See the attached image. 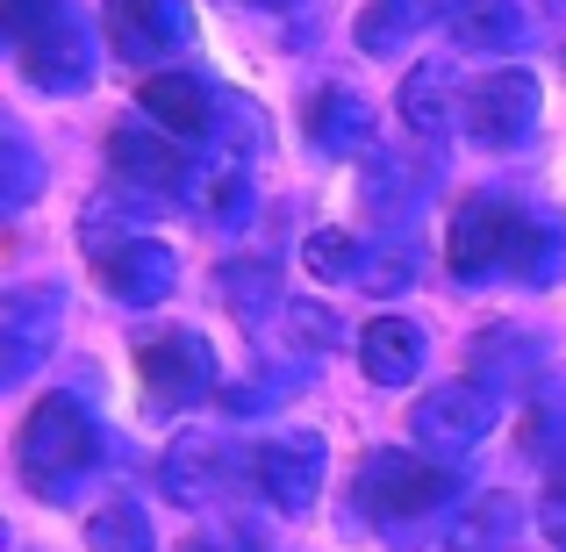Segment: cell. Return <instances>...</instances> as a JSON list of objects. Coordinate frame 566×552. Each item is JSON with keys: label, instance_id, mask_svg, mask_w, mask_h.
Instances as JSON below:
<instances>
[{"label": "cell", "instance_id": "cell-1", "mask_svg": "<svg viewBox=\"0 0 566 552\" xmlns=\"http://www.w3.org/2000/svg\"><path fill=\"white\" fill-rule=\"evenodd\" d=\"M452 280L481 288V280H524V288H553L566 273V230L553 208L502 201V194H467L452 208V237H444Z\"/></svg>", "mask_w": 566, "mask_h": 552}, {"label": "cell", "instance_id": "cell-2", "mask_svg": "<svg viewBox=\"0 0 566 552\" xmlns=\"http://www.w3.org/2000/svg\"><path fill=\"white\" fill-rule=\"evenodd\" d=\"M94 459H101V424L72 395H43L14 438V467L43 502H57L80 473H94Z\"/></svg>", "mask_w": 566, "mask_h": 552}, {"label": "cell", "instance_id": "cell-3", "mask_svg": "<svg viewBox=\"0 0 566 552\" xmlns=\"http://www.w3.org/2000/svg\"><path fill=\"white\" fill-rule=\"evenodd\" d=\"M459 496V467L452 459H430V452H374L359 467V510L374 524L401 531L416 517H430L438 502Z\"/></svg>", "mask_w": 566, "mask_h": 552}, {"label": "cell", "instance_id": "cell-4", "mask_svg": "<svg viewBox=\"0 0 566 552\" xmlns=\"http://www.w3.org/2000/svg\"><path fill=\"white\" fill-rule=\"evenodd\" d=\"M137 381H144V402H151V416H187L201 409V402L222 395V366L216 352H208L201 331H166L151 337V345L137 352Z\"/></svg>", "mask_w": 566, "mask_h": 552}, {"label": "cell", "instance_id": "cell-5", "mask_svg": "<svg viewBox=\"0 0 566 552\" xmlns=\"http://www.w3.org/2000/svg\"><path fill=\"white\" fill-rule=\"evenodd\" d=\"M495 416H502V402H495V387L488 381H444V387H430L423 402H416V416H409V438L423 445L430 459H467V452H481V438H495Z\"/></svg>", "mask_w": 566, "mask_h": 552}, {"label": "cell", "instance_id": "cell-6", "mask_svg": "<svg viewBox=\"0 0 566 552\" xmlns=\"http://www.w3.org/2000/svg\"><path fill=\"white\" fill-rule=\"evenodd\" d=\"M323 473H331L323 430H287V438H265L259 452H251V488H259L280 517H308L316 510Z\"/></svg>", "mask_w": 566, "mask_h": 552}, {"label": "cell", "instance_id": "cell-7", "mask_svg": "<svg viewBox=\"0 0 566 552\" xmlns=\"http://www.w3.org/2000/svg\"><path fill=\"white\" fill-rule=\"evenodd\" d=\"M108 166L115 180H123L129 194H144V201H172V194L201 187V173H193V152L180 137H166V129H144V123H123L108 129Z\"/></svg>", "mask_w": 566, "mask_h": 552}, {"label": "cell", "instance_id": "cell-8", "mask_svg": "<svg viewBox=\"0 0 566 552\" xmlns=\"http://www.w3.org/2000/svg\"><path fill=\"white\" fill-rule=\"evenodd\" d=\"M65 294L57 288H8L0 294V381H29L57 352Z\"/></svg>", "mask_w": 566, "mask_h": 552}, {"label": "cell", "instance_id": "cell-9", "mask_svg": "<svg viewBox=\"0 0 566 552\" xmlns=\"http://www.w3.org/2000/svg\"><path fill=\"white\" fill-rule=\"evenodd\" d=\"M101 29H108L123 65H166L193 37V14H187V0H108Z\"/></svg>", "mask_w": 566, "mask_h": 552}, {"label": "cell", "instance_id": "cell-10", "mask_svg": "<svg viewBox=\"0 0 566 552\" xmlns=\"http://www.w3.org/2000/svg\"><path fill=\"white\" fill-rule=\"evenodd\" d=\"M459 123H467V137L481 144V152H510V144L531 137V123H538V80L516 72V65L488 72L467 94V115H459Z\"/></svg>", "mask_w": 566, "mask_h": 552}, {"label": "cell", "instance_id": "cell-11", "mask_svg": "<svg viewBox=\"0 0 566 552\" xmlns=\"http://www.w3.org/2000/svg\"><path fill=\"white\" fill-rule=\"evenodd\" d=\"M14 65H22V80L36 86V94H80L86 80H94V43H86V29L65 14H51V22L36 29V37L14 43Z\"/></svg>", "mask_w": 566, "mask_h": 552}, {"label": "cell", "instance_id": "cell-12", "mask_svg": "<svg viewBox=\"0 0 566 552\" xmlns=\"http://www.w3.org/2000/svg\"><path fill=\"white\" fill-rule=\"evenodd\" d=\"M137 101H144V123H158L180 144L216 137V123H222V94L208 80H193V72H151Z\"/></svg>", "mask_w": 566, "mask_h": 552}, {"label": "cell", "instance_id": "cell-13", "mask_svg": "<svg viewBox=\"0 0 566 552\" xmlns=\"http://www.w3.org/2000/svg\"><path fill=\"white\" fill-rule=\"evenodd\" d=\"M172 280H180V259H172V244L129 237V244L101 251V288H108L123 309H151V302H166Z\"/></svg>", "mask_w": 566, "mask_h": 552}, {"label": "cell", "instance_id": "cell-14", "mask_svg": "<svg viewBox=\"0 0 566 552\" xmlns=\"http://www.w3.org/2000/svg\"><path fill=\"white\" fill-rule=\"evenodd\" d=\"M516 539H524V502L502 496V488L467 496L459 517L444 524V552H516Z\"/></svg>", "mask_w": 566, "mask_h": 552}, {"label": "cell", "instance_id": "cell-15", "mask_svg": "<svg viewBox=\"0 0 566 552\" xmlns=\"http://www.w3.org/2000/svg\"><path fill=\"white\" fill-rule=\"evenodd\" d=\"M459 65L452 58H423V65H409L401 72V123L416 129V137H444V129L459 123Z\"/></svg>", "mask_w": 566, "mask_h": 552}, {"label": "cell", "instance_id": "cell-16", "mask_svg": "<svg viewBox=\"0 0 566 552\" xmlns=\"http://www.w3.org/2000/svg\"><path fill=\"white\" fill-rule=\"evenodd\" d=\"M158 473H166V496L172 502L201 510V502H216L222 488L237 481V459H230V445H222V438H180Z\"/></svg>", "mask_w": 566, "mask_h": 552}, {"label": "cell", "instance_id": "cell-17", "mask_svg": "<svg viewBox=\"0 0 566 552\" xmlns=\"http://www.w3.org/2000/svg\"><path fill=\"white\" fill-rule=\"evenodd\" d=\"M423 360H430L423 323H409V316H374V323H366L359 366H366V381H374V387H409L416 373H423Z\"/></svg>", "mask_w": 566, "mask_h": 552}, {"label": "cell", "instance_id": "cell-18", "mask_svg": "<svg viewBox=\"0 0 566 552\" xmlns=\"http://www.w3.org/2000/svg\"><path fill=\"white\" fill-rule=\"evenodd\" d=\"M302 129H308V144L331 152V158L374 152V108H366V94H352V86H323V94L308 101Z\"/></svg>", "mask_w": 566, "mask_h": 552}, {"label": "cell", "instance_id": "cell-19", "mask_svg": "<svg viewBox=\"0 0 566 552\" xmlns=\"http://www.w3.org/2000/svg\"><path fill=\"white\" fill-rule=\"evenodd\" d=\"M438 14H452V0H366L352 37H359L366 58H395L401 43L416 37V29H430Z\"/></svg>", "mask_w": 566, "mask_h": 552}, {"label": "cell", "instance_id": "cell-20", "mask_svg": "<svg viewBox=\"0 0 566 552\" xmlns=\"http://www.w3.org/2000/svg\"><path fill=\"white\" fill-rule=\"evenodd\" d=\"M444 29H452L459 51H510V43H524V14H516V0H452Z\"/></svg>", "mask_w": 566, "mask_h": 552}, {"label": "cell", "instance_id": "cell-21", "mask_svg": "<svg viewBox=\"0 0 566 552\" xmlns=\"http://www.w3.org/2000/svg\"><path fill=\"white\" fill-rule=\"evenodd\" d=\"M86 552H158L151 539V517H144L137 496H115L86 517Z\"/></svg>", "mask_w": 566, "mask_h": 552}, {"label": "cell", "instance_id": "cell-22", "mask_svg": "<svg viewBox=\"0 0 566 552\" xmlns=\"http://www.w3.org/2000/svg\"><path fill=\"white\" fill-rule=\"evenodd\" d=\"M423 187H430V158H409V166H401L395 152H366V201H374L380 216L409 208Z\"/></svg>", "mask_w": 566, "mask_h": 552}, {"label": "cell", "instance_id": "cell-23", "mask_svg": "<svg viewBox=\"0 0 566 552\" xmlns=\"http://www.w3.org/2000/svg\"><path fill=\"white\" fill-rule=\"evenodd\" d=\"M273 294H280L273 265H259V259H244V265H222V302H230L244 323H259L265 309H273Z\"/></svg>", "mask_w": 566, "mask_h": 552}, {"label": "cell", "instance_id": "cell-24", "mask_svg": "<svg viewBox=\"0 0 566 552\" xmlns=\"http://www.w3.org/2000/svg\"><path fill=\"white\" fill-rule=\"evenodd\" d=\"M359 259H366V244H359V237H345V230H316L302 244V265L316 280H331V288H337V280H359Z\"/></svg>", "mask_w": 566, "mask_h": 552}, {"label": "cell", "instance_id": "cell-25", "mask_svg": "<svg viewBox=\"0 0 566 552\" xmlns=\"http://www.w3.org/2000/svg\"><path fill=\"white\" fill-rule=\"evenodd\" d=\"M416 280V251L409 244H374L359 259V280H352V288H366V294H401Z\"/></svg>", "mask_w": 566, "mask_h": 552}, {"label": "cell", "instance_id": "cell-26", "mask_svg": "<svg viewBox=\"0 0 566 552\" xmlns=\"http://www.w3.org/2000/svg\"><path fill=\"white\" fill-rule=\"evenodd\" d=\"M193 194H201V208H208L216 222H244V216H251V180H244V166H216Z\"/></svg>", "mask_w": 566, "mask_h": 552}, {"label": "cell", "instance_id": "cell-27", "mask_svg": "<svg viewBox=\"0 0 566 552\" xmlns=\"http://www.w3.org/2000/svg\"><path fill=\"white\" fill-rule=\"evenodd\" d=\"M280 323H287V345H302V352H331L337 337H345L316 302H287V316H280Z\"/></svg>", "mask_w": 566, "mask_h": 552}, {"label": "cell", "instance_id": "cell-28", "mask_svg": "<svg viewBox=\"0 0 566 552\" xmlns=\"http://www.w3.org/2000/svg\"><path fill=\"white\" fill-rule=\"evenodd\" d=\"M8 187H0V208H22L29 194H36V152H29V137L22 129H8Z\"/></svg>", "mask_w": 566, "mask_h": 552}, {"label": "cell", "instance_id": "cell-29", "mask_svg": "<svg viewBox=\"0 0 566 552\" xmlns=\"http://www.w3.org/2000/svg\"><path fill=\"white\" fill-rule=\"evenodd\" d=\"M51 14H65V0H0V22H8V37H14V43L36 37Z\"/></svg>", "mask_w": 566, "mask_h": 552}, {"label": "cell", "instance_id": "cell-30", "mask_svg": "<svg viewBox=\"0 0 566 552\" xmlns=\"http://www.w3.org/2000/svg\"><path fill=\"white\" fill-rule=\"evenodd\" d=\"M538 531H545V539H553V545L566 552V473H559V481L538 496Z\"/></svg>", "mask_w": 566, "mask_h": 552}, {"label": "cell", "instance_id": "cell-31", "mask_svg": "<svg viewBox=\"0 0 566 552\" xmlns=\"http://www.w3.org/2000/svg\"><path fill=\"white\" fill-rule=\"evenodd\" d=\"M187 552H259V539H244V531H222V539H201Z\"/></svg>", "mask_w": 566, "mask_h": 552}, {"label": "cell", "instance_id": "cell-32", "mask_svg": "<svg viewBox=\"0 0 566 552\" xmlns=\"http://www.w3.org/2000/svg\"><path fill=\"white\" fill-rule=\"evenodd\" d=\"M251 8H273L280 14V8H294V0H251Z\"/></svg>", "mask_w": 566, "mask_h": 552}]
</instances>
